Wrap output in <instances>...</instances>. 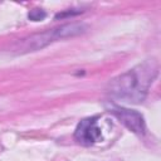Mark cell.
Wrapping results in <instances>:
<instances>
[{
	"instance_id": "6da1fadb",
	"label": "cell",
	"mask_w": 161,
	"mask_h": 161,
	"mask_svg": "<svg viewBox=\"0 0 161 161\" xmlns=\"http://www.w3.org/2000/svg\"><path fill=\"white\" fill-rule=\"evenodd\" d=\"M157 73V62L155 59L145 60L109 80L106 88L107 93L127 103H140L146 98Z\"/></svg>"
},
{
	"instance_id": "7a4b0ae2",
	"label": "cell",
	"mask_w": 161,
	"mask_h": 161,
	"mask_svg": "<svg viewBox=\"0 0 161 161\" xmlns=\"http://www.w3.org/2000/svg\"><path fill=\"white\" fill-rule=\"evenodd\" d=\"M88 26L84 23H70V24H64L53 29H48L43 33H38L34 35H30L25 39H21L16 42L11 47V53L13 54H26V53H33L36 50H40L49 44L67 39V38H73L77 35H80L86 33Z\"/></svg>"
},
{
	"instance_id": "3957f363",
	"label": "cell",
	"mask_w": 161,
	"mask_h": 161,
	"mask_svg": "<svg viewBox=\"0 0 161 161\" xmlns=\"http://www.w3.org/2000/svg\"><path fill=\"white\" fill-rule=\"evenodd\" d=\"M109 112L123 125L126 126L130 131L138 133V135H143L146 131L145 127V119L142 117L141 113H138L137 111L133 109H128L125 107H119L116 104H112L109 107Z\"/></svg>"
},
{
	"instance_id": "277c9868",
	"label": "cell",
	"mask_w": 161,
	"mask_h": 161,
	"mask_svg": "<svg viewBox=\"0 0 161 161\" xmlns=\"http://www.w3.org/2000/svg\"><path fill=\"white\" fill-rule=\"evenodd\" d=\"M102 130L98 126V118L91 117L80 121L75 128L74 138L82 145H92L101 138Z\"/></svg>"
},
{
	"instance_id": "5b68a950",
	"label": "cell",
	"mask_w": 161,
	"mask_h": 161,
	"mask_svg": "<svg viewBox=\"0 0 161 161\" xmlns=\"http://www.w3.org/2000/svg\"><path fill=\"white\" fill-rule=\"evenodd\" d=\"M47 16V13L44 10H40V9H34L31 10L29 14H28V18L33 21H39V20H43L44 18Z\"/></svg>"
}]
</instances>
